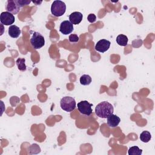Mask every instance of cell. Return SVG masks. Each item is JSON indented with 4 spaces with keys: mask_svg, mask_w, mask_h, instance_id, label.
<instances>
[{
    "mask_svg": "<svg viewBox=\"0 0 155 155\" xmlns=\"http://www.w3.org/2000/svg\"><path fill=\"white\" fill-rule=\"evenodd\" d=\"M113 111V106L107 101L101 102L95 108L96 114L101 118H107Z\"/></svg>",
    "mask_w": 155,
    "mask_h": 155,
    "instance_id": "cell-1",
    "label": "cell"
},
{
    "mask_svg": "<svg viewBox=\"0 0 155 155\" xmlns=\"http://www.w3.org/2000/svg\"><path fill=\"white\" fill-rule=\"evenodd\" d=\"M120 119L117 115L111 114L107 117V124L110 127H116L120 123Z\"/></svg>",
    "mask_w": 155,
    "mask_h": 155,
    "instance_id": "cell-11",
    "label": "cell"
},
{
    "mask_svg": "<svg viewBox=\"0 0 155 155\" xmlns=\"http://www.w3.org/2000/svg\"><path fill=\"white\" fill-rule=\"evenodd\" d=\"M15 21L13 15L8 12H3L1 13L0 21L1 24L5 25H12Z\"/></svg>",
    "mask_w": 155,
    "mask_h": 155,
    "instance_id": "cell-6",
    "label": "cell"
},
{
    "mask_svg": "<svg viewBox=\"0 0 155 155\" xmlns=\"http://www.w3.org/2000/svg\"><path fill=\"white\" fill-rule=\"evenodd\" d=\"M21 7L15 0H8L6 2L5 9L7 12H8L13 15L17 14L20 10Z\"/></svg>",
    "mask_w": 155,
    "mask_h": 155,
    "instance_id": "cell-7",
    "label": "cell"
},
{
    "mask_svg": "<svg viewBox=\"0 0 155 155\" xmlns=\"http://www.w3.org/2000/svg\"><path fill=\"white\" fill-rule=\"evenodd\" d=\"M139 138H140V139L142 142H145V143H147L151 140V134L148 131H143L140 133Z\"/></svg>",
    "mask_w": 155,
    "mask_h": 155,
    "instance_id": "cell-14",
    "label": "cell"
},
{
    "mask_svg": "<svg viewBox=\"0 0 155 155\" xmlns=\"http://www.w3.org/2000/svg\"><path fill=\"white\" fill-rule=\"evenodd\" d=\"M34 4H35L36 5H39V4H41V3H42V1H32Z\"/></svg>",
    "mask_w": 155,
    "mask_h": 155,
    "instance_id": "cell-21",
    "label": "cell"
},
{
    "mask_svg": "<svg viewBox=\"0 0 155 155\" xmlns=\"http://www.w3.org/2000/svg\"><path fill=\"white\" fill-rule=\"evenodd\" d=\"M87 20L90 23H93L96 21V16L93 13H90L87 16Z\"/></svg>",
    "mask_w": 155,
    "mask_h": 155,
    "instance_id": "cell-19",
    "label": "cell"
},
{
    "mask_svg": "<svg viewBox=\"0 0 155 155\" xmlns=\"http://www.w3.org/2000/svg\"><path fill=\"white\" fill-rule=\"evenodd\" d=\"M111 45V42L105 39H102L99 40L95 45L94 48L96 51H99L101 53H104L107 51Z\"/></svg>",
    "mask_w": 155,
    "mask_h": 155,
    "instance_id": "cell-8",
    "label": "cell"
},
{
    "mask_svg": "<svg viewBox=\"0 0 155 155\" xmlns=\"http://www.w3.org/2000/svg\"><path fill=\"white\" fill-rule=\"evenodd\" d=\"M82 18H83L82 14L79 12H73L69 15L70 22L72 24H74V25L79 24L82 21Z\"/></svg>",
    "mask_w": 155,
    "mask_h": 155,
    "instance_id": "cell-10",
    "label": "cell"
},
{
    "mask_svg": "<svg viewBox=\"0 0 155 155\" xmlns=\"http://www.w3.org/2000/svg\"><path fill=\"white\" fill-rule=\"evenodd\" d=\"M69 41L70 42H77L79 41V36L76 34H71L68 37Z\"/></svg>",
    "mask_w": 155,
    "mask_h": 155,
    "instance_id": "cell-18",
    "label": "cell"
},
{
    "mask_svg": "<svg viewBox=\"0 0 155 155\" xmlns=\"http://www.w3.org/2000/svg\"><path fill=\"white\" fill-rule=\"evenodd\" d=\"M80 83L83 85H88L91 82V78L88 74H83L80 78Z\"/></svg>",
    "mask_w": 155,
    "mask_h": 155,
    "instance_id": "cell-16",
    "label": "cell"
},
{
    "mask_svg": "<svg viewBox=\"0 0 155 155\" xmlns=\"http://www.w3.org/2000/svg\"><path fill=\"white\" fill-rule=\"evenodd\" d=\"M60 105L63 110L67 112H71L75 109L76 103L73 97L70 96H65L61 99Z\"/></svg>",
    "mask_w": 155,
    "mask_h": 155,
    "instance_id": "cell-3",
    "label": "cell"
},
{
    "mask_svg": "<svg viewBox=\"0 0 155 155\" xmlns=\"http://www.w3.org/2000/svg\"><path fill=\"white\" fill-rule=\"evenodd\" d=\"M66 11V5L62 1H54L51 6V14L56 16L59 17L62 16Z\"/></svg>",
    "mask_w": 155,
    "mask_h": 155,
    "instance_id": "cell-2",
    "label": "cell"
},
{
    "mask_svg": "<svg viewBox=\"0 0 155 155\" xmlns=\"http://www.w3.org/2000/svg\"><path fill=\"white\" fill-rule=\"evenodd\" d=\"M16 65L20 71H25L27 67L25 65V59L24 58H18L16 61Z\"/></svg>",
    "mask_w": 155,
    "mask_h": 155,
    "instance_id": "cell-15",
    "label": "cell"
},
{
    "mask_svg": "<svg viewBox=\"0 0 155 155\" xmlns=\"http://www.w3.org/2000/svg\"><path fill=\"white\" fill-rule=\"evenodd\" d=\"M142 150L140 149L137 146H133L128 149V154L129 155H141Z\"/></svg>",
    "mask_w": 155,
    "mask_h": 155,
    "instance_id": "cell-17",
    "label": "cell"
},
{
    "mask_svg": "<svg viewBox=\"0 0 155 155\" xmlns=\"http://www.w3.org/2000/svg\"><path fill=\"white\" fill-rule=\"evenodd\" d=\"M78 109L79 111L84 115L90 116L92 113V104L89 103L87 101H82L78 103Z\"/></svg>",
    "mask_w": 155,
    "mask_h": 155,
    "instance_id": "cell-5",
    "label": "cell"
},
{
    "mask_svg": "<svg viewBox=\"0 0 155 155\" xmlns=\"http://www.w3.org/2000/svg\"><path fill=\"white\" fill-rule=\"evenodd\" d=\"M30 43L35 49H39L44 45L45 39L40 33L35 31L30 39Z\"/></svg>",
    "mask_w": 155,
    "mask_h": 155,
    "instance_id": "cell-4",
    "label": "cell"
},
{
    "mask_svg": "<svg viewBox=\"0 0 155 155\" xmlns=\"http://www.w3.org/2000/svg\"><path fill=\"white\" fill-rule=\"evenodd\" d=\"M17 2L18 3V4L19 5V6L21 7H22L25 5L29 4L31 2V1H24V0H18Z\"/></svg>",
    "mask_w": 155,
    "mask_h": 155,
    "instance_id": "cell-20",
    "label": "cell"
},
{
    "mask_svg": "<svg viewBox=\"0 0 155 155\" xmlns=\"http://www.w3.org/2000/svg\"><path fill=\"white\" fill-rule=\"evenodd\" d=\"M8 35L10 37L13 38H17L19 36L21 31V29L15 25H12L9 27L8 30Z\"/></svg>",
    "mask_w": 155,
    "mask_h": 155,
    "instance_id": "cell-12",
    "label": "cell"
},
{
    "mask_svg": "<svg viewBox=\"0 0 155 155\" xmlns=\"http://www.w3.org/2000/svg\"><path fill=\"white\" fill-rule=\"evenodd\" d=\"M116 41L118 45L120 46H126L128 44V39L126 35L120 34L117 36Z\"/></svg>",
    "mask_w": 155,
    "mask_h": 155,
    "instance_id": "cell-13",
    "label": "cell"
},
{
    "mask_svg": "<svg viewBox=\"0 0 155 155\" xmlns=\"http://www.w3.org/2000/svg\"><path fill=\"white\" fill-rule=\"evenodd\" d=\"M73 24L70 21H64L60 24L59 31L64 35H66L71 33L73 31Z\"/></svg>",
    "mask_w": 155,
    "mask_h": 155,
    "instance_id": "cell-9",
    "label": "cell"
}]
</instances>
